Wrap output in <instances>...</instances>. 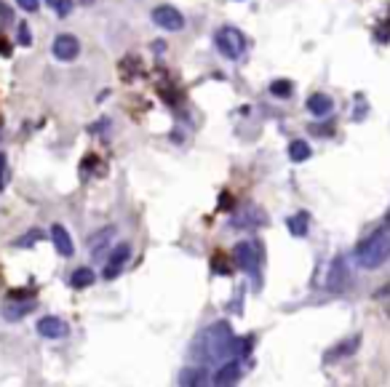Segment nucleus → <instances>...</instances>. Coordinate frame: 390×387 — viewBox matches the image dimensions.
<instances>
[{
	"label": "nucleus",
	"instance_id": "nucleus-7",
	"mask_svg": "<svg viewBox=\"0 0 390 387\" xmlns=\"http://www.w3.org/2000/svg\"><path fill=\"white\" fill-rule=\"evenodd\" d=\"M233 259L235 265L241 267V270H256V265H259V254H256V246L254 244H238L233 249Z\"/></svg>",
	"mask_w": 390,
	"mask_h": 387
},
{
	"label": "nucleus",
	"instance_id": "nucleus-19",
	"mask_svg": "<svg viewBox=\"0 0 390 387\" xmlns=\"http://www.w3.org/2000/svg\"><path fill=\"white\" fill-rule=\"evenodd\" d=\"M358 347V337H353V339H347L345 344H340L335 353H329V358H337V355H347V353H353Z\"/></svg>",
	"mask_w": 390,
	"mask_h": 387
},
{
	"label": "nucleus",
	"instance_id": "nucleus-23",
	"mask_svg": "<svg viewBox=\"0 0 390 387\" xmlns=\"http://www.w3.org/2000/svg\"><path fill=\"white\" fill-rule=\"evenodd\" d=\"M220 209L230 211V195H227V192H222V198H220Z\"/></svg>",
	"mask_w": 390,
	"mask_h": 387
},
{
	"label": "nucleus",
	"instance_id": "nucleus-18",
	"mask_svg": "<svg viewBox=\"0 0 390 387\" xmlns=\"http://www.w3.org/2000/svg\"><path fill=\"white\" fill-rule=\"evenodd\" d=\"M342 273H345V262H342V259H337L335 267H332V280H329V288L340 286V278H342Z\"/></svg>",
	"mask_w": 390,
	"mask_h": 387
},
{
	"label": "nucleus",
	"instance_id": "nucleus-6",
	"mask_svg": "<svg viewBox=\"0 0 390 387\" xmlns=\"http://www.w3.org/2000/svg\"><path fill=\"white\" fill-rule=\"evenodd\" d=\"M67 323L62 321V318H54V315H45L38 321V334L45 337V339H62V337H67Z\"/></svg>",
	"mask_w": 390,
	"mask_h": 387
},
{
	"label": "nucleus",
	"instance_id": "nucleus-8",
	"mask_svg": "<svg viewBox=\"0 0 390 387\" xmlns=\"http://www.w3.org/2000/svg\"><path fill=\"white\" fill-rule=\"evenodd\" d=\"M51 238H54V246L56 251L62 256H72L75 254V246H72V238H70V232L62 227V224H54L51 227Z\"/></svg>",
	"mask_w": 390,
	"mask_h": 387
},
{
	"label": "nucleus",
	"instance_id": "nucleus-4",
	"mask_svg": "<svg viewBox=\"0 0 390 387\" xmlns=\"http://www.w3.org/2000/svg\"><path fill=\"white\" fill-rule=\"evenodd\" d=\"M153 22L161 27V30H166V33H179L182 27H185V16L177 11V9H171V6H161L153 11Z\"/></svg>",
	"mask_w": 390,
	"mask_h": 387
},
{
	"label": "nucleus",
	"instance_id": "nucleus-5",
	"mask_svg": "<svg viewBox=\"0 0 390 387\" xmlns=\"http://www.w3.org/2000/svg\"><path fill=\"white\" fill-rule=\"evenodd\" d=\"M80 54V43L75 35H59L54 40V56L59 62H75Z\"/></svg>",
	"mask_w": 390,
	"mask_h": 387
},
{
	"label": "nucleus",
	"instance_id": "nucleus-25",
	"mask_svg": "<svg viewBox=\"0 0 390 387\" xmlns=\"http://www.w3.org/2000/svg\"><path fill=\"white\" fill-rule=\"evenodd\" d=\"M38 235H40V232L35 230V232H33V235H27V238H22V241H19V244H22V246H27V244H33V241H35V238H38Z\"/></svg>",
	"mask_w": 390,
	"mask_h": 387
},
{
	"label": "nucleus",
	"instance_id": "nucleus-15",
	"mask_svg": "<svg viewBox=\"0 0 390 387\" xmlns=\"http://www.w3.org/2000/svg\"><path fill=\"white\" fill-rule=\"evenodd\" d=\"M289 230H291V235H297V238L308 235V214H297V217H291Z\"/></svg>",
	"mask_w": 390,
	"mask_h": 387
},
{
	"label": "nucleus",
	"instance_id": "nucleus-24",
	"mask_svg": "<svg viewBox=\"0 0 390 387\" xmlns=\"http://www.w3.org/2000/svg\"><path fill=\"white\" fill-rule=\"evenodd\" d=\"M0 54H3V56H9V54H11V48H9V43L3 40V35H0Z\"/></svg>",
	"mask_w": 390,
	"mask_h": 387
},
{
	"label": "nucleus",
	"instance_id": "nucleus-10",
	"mask_svg": "<svg viewBox=\"0 0 390 387\" xmlns=\"http://www.w3.org/2000/svg\"><path fill=\"white\" fill-rule=\"evenodd\" d=\"M308 110H310L315 118H323V115H329V112L335 110V102H332V97H326V94H313L310 99H308Z\"/></svg>",
	"mask_w": 390,
	"mask_h": 387
},
{
	"label": "nucleus",
	"instance_id": "nucleus-1",
	"mask_svg": "<svg viewBox=\"0 0 390 387\" xmlns=\"http://www.w3.org/2000/svg\"><path fill=\"white\" fill-rule=\"evenodd\" d=\"M249 347H251V339L238 342L233 337V329L224 321L209 326V329L198 337V350H201L203 361L214 366H222L227 364V361H233V358H244V355L249 353Z\"/></svg>",
	"mask_w": 390,
	"mask_h": 387
},
{
	"label": "nucleus",
	"instance_id": "nucleus-20",
	"mask_svg": "<svg viewBox=\"0 0 390 387\" xmlns=\"http://www.w3.org/2000/svg\"><path fill=\"white\" fill-rule=\"evenodd\" d=\"M270 91H273L276 97H289V94H291V83H289V80H276V83L270 86Z\"/></svg>",
	"mask_w": 390,
	"mask_h": 387
},
{
	"label": "nucleus",
	"instance_id": "nucleus-14",
	"mask_svg": "<svg viewBox=\"0 0 390 387\" xmlns=\"http://www.w3.org/2000/svg\"><path fill=\"white\" fill-rule=\"evenodd\" d=\"M70 283L75 288H86L94 283V273H91L89 267H78L75 273H72V278H70Z\"/></svg>",
	"mask_w": 390,
	"mask_h": 387
},
{
	"label": "nucleus",
	"instance_id": "nucleus-21",
	"mask_svg": "<svg viewBox=\"0 0 390 387\" xmlns=\"http://www.w3.org/2000/svg\"><path fill=\"white\" fill-rule=\"evenodd\" d=\"M19 40H22V45H33V38H30L27 24H19Z\"/></svg>",
	"mask_w": 390,
	"mask_h": 387
},
{
	"label": "nucleus",
	"instance_id": "nucleus-9",
	"mask_svg": "<svg viewBox=\"0 0 390 387\" xmlns=\"http://www.w3.org/2000/svg\"><path fill=\"white\" fill-rule=\"evenodd\" d=\"M238 376H241V366L235 364V361H227V364L220 366V371H217V376H214V385H233V382H238Z\"/></svg>",
	"mask_w": 390,
	"mask_h": 387
},
{
	"label": "nucleus",
	"instance_id": "nucleus-22",
	"mask_svg": "<svg viewBox=\"0 0 390 387\" xmlns=\"http://www.w3.org/2000/svg\"><path fill=\"white\" fill-rule=\"evenodd\" d=\"M19 3V9H24V11H35L38 9V0H16Z\"/></svg>",
	"mask_w": 390,
	"mask_h": 387
},
{
	"label": "nucleus",
	"instance_id": "nucleus-16",
	"mask_svg": "<svg viewBox=\"0 0 390 387\" xmlns=\"http://www.w3.org/2000/svg\"><path fill=\"white\" fill-rule=\"evenodd\" d=\"M212 267L220 276H230V270H233V267L227 265V256H224L222 251H217V254L212 256Z\"/></svg>",
	"mask_w": 390,
	"mask_h": 387
},
{
	"label": "nucleus",
	"instance_id": "nucleus-26",
	"mask_svg": "<svg viewBox=\"0 0 390 387\" xmlns=\"http://www.w3.org/2000/svg\"><path fill=\"white\" fill-rule=\"evenodd\" d=\"M3 171H6V155L0 153V174H3Z\"/></svg>",
	"mask_w": 390,
	"mask_h": 387
},
{
	"label": "nucleus",
	"instance_id": "nucleus-11",
	"mask_svg": "<svg viewBox=\"0 0 390 387\" xmlns=\"http://www.w3.org/2000/svg\"><path fill=\"white\" fill-rule=\"evenodd\" d=\"M129 262V246H118L115 251H112L110 262H107V267H104V278H115L118 273H121V267Z\"/></svg>",
	"mask_w": 390,
	"mask_h": 387
},
{
	"label": "nucleus",
	"instance_id": "nucleus-3",
	"mask_svg": "<svg viewBox=\"0 0 390 387\" xmlns=\"http://www.w3.org/2000/svg\"><path fill=\"white\" fill-rule=\"evenodd\" d=\"M217 48H220L227 59H238L246 48L244 35L238 33V30H233V27H224V30L217 33Z\"/></svg>",
	"mask_w": 390,
	"mask_h": 387
},
{
	"label": "nucleus",
	"instance_id": "nucleus-2",
	"mask_svg": "<svg viewBox=\"0 0 390 387\" xmlns=\"http://www.w3.org/2000/svg\"><path fill=\"white\" fill-rule=\"evenodd\" d=\"M390 259V232L377 230L356 249V262L364 270H377Z\"/></svg>",
	"mask_w": 390,
	"mask_h": 387
},
{
	"label": "nucleus",
	"instance_id": "nucleus-17",
	"mask_svg": "<svg viewBox=\"0 0 390 387\" xmlns=\"http://www.w3.org/2000/svg\"><path fill=\"white\" fill-rule=\"evenodd\" d=\"M48 6H51L59 16H70V11H72V0H48Z\"/></svg>",
	"mask_w": 390,
	"mask_h": 387
},
{
	"label": "nucleus",
	"instance_id": "nucleus-12",
	"mask_svg": "<svg viewBox=\"0 0 390 387\" xmlns=\"http://www.w3.org/2000/svg\"><path fill=\"white\" fill-rule=\"evenodd\" d=\"M179 385L182 387H195V385H209V374L203 369H188L179 374Z\"/></svg>",
	"mask_w": 390,
	"mask_h": 387
},
{
	"label": "nucleus",
	"instance_id": "nucleus-13",
	"mask_svg": "<svg viewBox=\"0 0 390 387\" xmlns=\"http://www.w3.org/2000/svg\"><path fill=\"white\" fill-rule=\"evenodd\" d=\"M310 155H313V150H310V144H308V142L297 139V142L289 144V158L294 160V163H302V160H308Z\"/></svg>",
	"mask_w": 390,
	"mask_h": 387
}]
</instances>
